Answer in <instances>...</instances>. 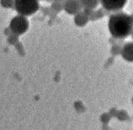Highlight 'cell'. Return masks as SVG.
<instances>
[{"label": "cell", "mask_w": 133, "mask_h": 130, "mask_svg": "<svg viewBox=\"0 0 133 130\" xmlns=\"http://www.w3.org/2000/svg\"><path fill=\"white\" fill-rule=\"evenodd\" d=\"M108 29L114 39H126L131 35L133 30V21L131 15L122 12L111 14L108 19Z\"/></svg>", "instance_id": "6da1fadb"}, {"label": "cell", "mask_w": 133, "mask_h": 130, "mask_svg": "<svg viewBox=\"0 0 133 130\" xmlns=\"http://www.w3.org/2000/svg\"><path fill=\"white\" fill-rule=\"evenodd\" d=\"M38 0H14V8L19 14L29 16L38 10Z\"/></svg>", "instance_id": "7a4b0ae2"}, {"label": "cell", "mask_w": 133, "mask_h": 130, "mask_svg": "<svg viewBox=\"0 0 133 130\" xmlns=\"http://www.w3.org/2000/svg\"><path fill=\"white\" fill-rule=\"evenodd\" d=\"M28 28V21L23 15L14 17L10 23V29L15 34H23Z\"/></svg>", "instance_id": "3957f363"}, {"label": "cell", "mask_w": 133, "mask_h": 130, "mask_svg": "<svg viewBox=\"0 0 133 130\" xmlns=\"http://www.w3.org/2000/svg\"><path fill=\"white\" fill-rule=\"evenodd\" d=\"M102 8L107 12H119L125 7L127 0H99Z\"/></svg>", "instance_id": "277c9868"}, {"label": "cell", "mask_w": 133, "mask_h": 130, "mask_svg": "<svg viewBox=\"0 0 133 130\" xmlns=\"http://www.w3.org/2000/svg\"><path fill=\"white\" fill-rule=\"evenodd\" d=\"M63 10L68 14L75 15L82 10V5L79 0H64Z\"/></svg>", "instance_id": "5b68a950"}, {"label": "cell", "mask_w": 133, "mask_h": 130, "mask_svg": "<svg viewBox=\"0 0 133 130\" xmlns=\"http://www.w3.org/2000/svg\"><path fill=\"white\" fill-rule=\"evenodd\" d=\"M121 54L123 59L127 62L133 63V42H128L125 44L121 50Z\"/></svg>", "instance_id": "8992f818"}, {"label": "cell", "mask_w": 133, "mask_h": 130, "mask_svg": "<svg viewBox=\"0 0 133 130\" xmlns=\"http://www.w3.org/2000/svg\"><path fill=\"white\" fill-rule=\"evenodd\" d=\"M89 18L84 12L80 11L79 13H77V14H75L74 17V23L77 26L79 27H84L87 25V23H88L89 21Z\"/></svg>", "instance_id": "52a82bcc"}, {"label": "cell", "mask_w": 133, "mask_h": 130, "mask_svg": "<svg viewBox=\"0 0 133 130\" xmlns=\"http://www.w3.org/2000/svg\"><path fill=\"white\" fill-rule=\"evenodd\" d=\"M79 1L83 8H90V9H94L100 3L99 0H79Z\"/></svg>", "instance_id": "ba28073f"}, {"label": "cell", "mask_w": 133, "mask_h": 130, "mask_svg": "<svg viewBox=\"0 0 133 130\" xmlns=\"http://www.w3.org/2000/svg\"><path fill=\"white\" fill-rule=\"evenodd\" d=\"M104 15H105V14H104V11H103V9H102V8H100V9H98L97 11L93 10L92 14H91V15L90 16L89 19L91 21H95L97 19L102 18V17H104Z\"/></svg>", "instance_id": "9c48e42d"}, {"label": "cell", "mask_w": 133, "mask_h": 130, "mask_svg": "<svg viewBox=\"0 0 133 130\" xmlns=\"http://www.w3.org/2000/svg\"><path fill=\"white\" fill-rule=\"evenodd\" d=\"M52 8L55 12L59 13L63 9V3L61 1H53V3H52Z\"/></svg>", "instance_id": "30bf717a"}, {"label": "cell", "mask_w": 133, "mask_h": 130, "mask_svg": "<svg viewBox=\"0 0 133 130\" xmlns=\"http://www.w3.org/2000/svg\"><path fill=\"white\" fill-rule=\"evenodd\" d=\"M116 117L121 121H125L128 119V115L127 114V112L124 110L117 111V113H116Z\"/></svg>", "instance_id": "8fae6325"}, {"label": "cell", "mask_w": 133, "mask_h": 130, "mask_svg": "<svg viewBox=\"0 0 133 130\" xmlns=\"http://www.w3.org/2000/svg\"><path fill=\"white\" fill-rule=\"evenodd\" d=\"M0 3L4 8H12L14 7V0H0Z\"/></svg>", "instance_id": "7c38bea8"}, {"label": "cell", "mask_w": 133, "mask_h": 130, "mask_svg": "<svg viewBox=\"0 0 133 130\" xmlns=\"http://www.w3.org/2000/svg\"><path fill=\"white\" fill-rule=\"evenodd\" d=\"M111 118V116L110 114H104L102 115L101 117V121L103 123H108V122L110 121Z\"/></svg>", "instance_id": "4fadbf2b"}, {"label": "cell", "mask_w": 133, "mask_h": 130, "mask_svg": "<svg viewBox=\"0 0 133 130\" xmlns=\"http://www.w3.org/2000/svg\"><path fill=\"white\" fill-rule=\"evenodd\" d=\"M131 37H132V39H133V30H132V32H131Z\"/></svg>", "instance_id": "5bb4252c"}, {"label": "cell", "mask_w": 133, "mask_h": 130, "mask_svg": "<svg viewBox=\"0 0 133 130\" xmlns=\"http://www.w3.org/2000/svg\"><path fill=\"white\" fill-rule=\"evenodd\" d=\"M131 19H132V21H133V14L131 15Z\"/></svg>", "instance_id": "9a60e30c"}, {"label": "cell", "mask_w": 133, "mask_h": 130, "mask_svg": "<svg viewBox=\"0 0 133 130\" xmlns=\"http://www.w3.org/2000/svg\"><path fill=\"white\" fill-rule=\"evenodd\" d=\"M53 1H61L62 2V1H63V0H53Z\"/></svg>", "instance_id": "2e32d148"}, {"label": "cell", "mask_w": 133, "mask_h": 130, "mask_svg": "<svg viewBox=\"0 0 133 130\" xmlns=\"http://www.w3.org/2000/svg\"><path fill=\"white\" fill-rule=\"evenodd\" d=\"M132 103H133V98H132Z\"/></svg>", "instance_id": "e0dca14e"}]
</instances>
